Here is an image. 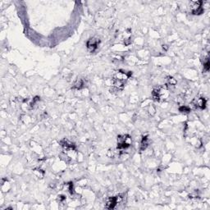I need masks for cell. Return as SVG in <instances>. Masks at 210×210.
Here are the masks:
<instances>
[{
    "label": "cell",
    "mask_w": 210,
    "mask_h": 210,
    "mask_svg": "<svg viewBox=\"0 0 210 210\" xmlns=\"http://www.w3.org/2000/svg\"><path fill=\"white\" fill-rule=\"evenodd\" d=\"M65 200L66 197L64 196V195H59V196H58V200H59L60 202H63V201H64Z\"/></svg>",
    "instance_id": "16"
},
{
    "label": "cell",
    "mask_w": 210,
    "mask_h": 210,
    "mask_svg": "<svg viewBox=\"0 0 210 210\" xmlns=\"http://www.w3.org/2000/svg\"><path fill=\"white\" fill-rule=\"evenodd\" d=\"M209 59H208V57H207L206 58V61H205V63H204V71H208V70H209Z\"/></svg>",
    "instance_id": "13"
},
{
    "label": "cell",
    "mask_w": 210,
    "mask_h": 210,
    "mask_svg": "<svg viewBox=\"0 0 210 210\" xmlns=\"http://www.w3.org/2000/svg\"><path fill=\"white\" fill-rule=\"evenodd\" d=\"M68 189L69 191L71 193V194H74V188H73V183L72 182H69L68 183Z\"/></svg>",
    "instance_id": "15"
},
{
    "label": "cell",
    "mask_w": 210,
    "mask_h": 210,
    "mask_svg": "<svg viewBox=\"0 0 210 210\" xmlns=\"http://www.w3.org/2000/svg\"><path fill=\"white\" fill-rule=\"evenodd\" d=\"M132 76V72L131 71H125L122 70H118L114 73L113 76V89H111V92H116L121 90L125 86V84L127 81L131 76Z\"/></svg>",
    "instance_id": "1"
},
{
    "label": "cell",
    "mask_w": 210,
    "mask_h": 210,
    "mask_svg": "<svg viewBox=\"0 0 210 210\" xmlns=\"http://www.w3.org/2000/svg\"><path fill=\"white\" fill-rule=\"evenodd\" d=\"M85 81L84 79H77L76 81L74 82V84L72 85V88L76 89H81L85 86Z\"/></svg>",
    "instance_id": "9"
},
{
    "label": "cell",
    "mask_w": 210,
    "mask_h": 210,
    "mask_svg": "<svg viewBox=\"0 0 210 210\" xmlns=\"http://www.w3.org/2000/svg\"><path fill=\"white\" fill-rule=\"evenodd\" d=\"M148 145H149L148 136H144L142 137L141 143H140V150H141V151L144 150L146 148L148 147Z\"/></svg>",
    "instance_id": "11"
},
{
    "label": "cell",
    "mask_w": 210,
    "mask_h": 210,
    "mask_svg": "<svg viewBox=\"0 0 210 210\" xmlns=\"http://www.w3.org/2000/svg\"><path fill=\"white\" fill-rule=\"evenodd\" d=\"M176 79H174L172 76H168L167 77V82H166V87L168 89H170V88H172L176 85Z\"/></svg>",
    "instance_id": "10"
},
{
    "label": "cell",
    "mask_w": 210,
    "mask_h": 210,
    "mask_svg": "<svg viewBox=\"0 0 210 210\" xmlns=\"http://www.w3.org/2000/svg\"><path fill=\"white\" fill-rule=\"evenodd\" d=\"M179 111H180L181 113H189L190 112V107H187V106H185V105H183V106H181V107L179 108Z\"/></svg>",
    "instance_id": "12"
},
{
    "label": "cell",
    "mask_w": 210,
    "mask_h": 210,
    "mask_svg": "<svg viewBox=\"0 0 210 210\" xmlns=\"http://www.w3.org/2000/svg\"><path fill=\"white\" fill-rule=\"evenodd\" d=\"M121 200H122L121 195H116V196L110 197V198H108V201H107V205H106L105 208H108V209H113L118 203L121 202Z\"/></svg>",
    "instance_id": "5"
},
{
    "label": "cell",
    "mask_w": 210,
    "mask_h": 210,
    "mask_svg": "<svg viewBox=\"0 0 210 210\" xmlns=\"http://www.w3.org/2000/svg\"><path fill=\"white\" fill-rule=\"evenodd\" d=\"M203 1H195L190 3V9L193 15H200L204 13L205 10L202 8Z\"/></svg>",
    "instance_id": "3"
},
{
    "label": "cell",
    "mask_w": 210,
    "mask_h": 210,
    "mask_svg": "<svg viewBox=\"0 0 210 210\" xmlns=\"http://www.w3.org/2000/svg\"><path fill=\"white\" fill-rule=\"evenodd\" d=\"M167 89H168L167 87L165 89L163 87H158V88L154 89L152 92V96L154 100L159 102L161 99H163V96H164V93H165V91H167Z\"/></svg>",
    "instance_id": "4"
},
{
    "label": "cell",
    "mask_w": 210,
    "mask_h": 210,
    "mask_svg": "<svg viewBox=\"0 0 210 210\" xmlns=\"http://www.w3.org/2000/svg\"><path fill=\"white\" fill-rule=\"evenodd\" d=\"M206 103H207V100L205 98H199V99H195L191 103V105L194 107V108L205 109L206 108Z\"/></svg>",
    "instance_id": "7"
},
{
    "label": "cell",
    "mask_w": 210,
    "mask_h": 210,
    "mask_svg": "<svg viewBox=\"0 0 210 210\" xmlns=\"http://www.w3.org/2000/svg\"><path fill=\"white\" fill-rule=\"evenodd\" d=\"M61 145L63 146V150H66V151H74L76 150V146L73 143L67 140V139H63L60 142Z\"/></svg>",
    "instance_id": "8"
},
{
    "label": "cell",
    "mask_w": 210,
    "mask_h": 210,
    "mask_svg": "<svg viewBox=\"0 0 210 210\" xmlns=\"http://www.w3.org/2000/svg\"><path fill=\"white\" fill-rule=\"evenodd\" d=\"M100 39L94 37V38H91V39H89V40L87 41L86 47L89 52H93L97 49L98 47H99V45H100Z\"/></svg>",
    "instance_id": "6"
},
{
    "label": "cell",
    "mask_w": 210,
    "mask_h": 210,
    "mask_svg": "<svg viewBox=\"0 0 210 210\" xmlns=\"http://www.w3.org/2000/svg\"><path fill=\"white\" fill-rule=\"evenodd\" d=\"M38 101H39V97H37V96H36V97L33 99V100H32V102L31 103V104H30V105H31V108H34V104H35V103H36L38 102Z\"/></svg>",
    "instance_id": "14"
},
{
    "label": "cell",
    "mask_w": 210,
    "mask_h": 210,
    "mask_svg": "<svg viewBox=\"0 0 210 210\" xmlns=\"http://www.w3.org/2000/svg\"><path fill=\"white\" fill-rule=\"evenodd\" d=\"M132 140L129 135H122L118 136V149L120 150H124L128 149L131 145Z\"/></svg>",
    "instance_id": "2"
}]
</instances>
